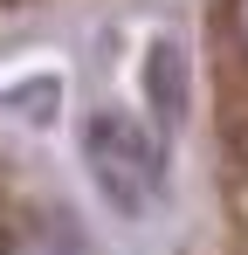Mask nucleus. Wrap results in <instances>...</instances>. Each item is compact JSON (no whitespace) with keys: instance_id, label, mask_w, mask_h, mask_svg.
I'll return each instance as SVG.
<instances>
[{"instance_id":"obj_6","label":"nucleus","mask_w":248,"mask_h":255,"mask_svg":"<svg viewBox=\"0 0 248 255\" xmlns=\"http://www.w3.org/2000/svg\"><path fill=\"white\" fill-rule=\"evenodd\" d=\"M7 207H14V200H7V172H0V221H7Z\"/></svg>"},{"instance_id":"obj_1","label":"nucleus","mask_w":248,"mask_h":255,"mask_svg":"<svg viewBox=\"0 0 248 255\" xmlns=\"http://www.w3.org/2000/svg\"><path fill=\"white\" fill-rule=\"evenodd\" d=\"M83 166H90V186H97L118 214H145L165 193L159 138L138 125L131 111H111V104L83 118Z\"/></svg>"},{"instance_id":"obj_2","label":"nucleus","mask_w":248,"mask_h":255,"mask_svg":"<svg viewBox=\"0 0 248 255\" xmlns=\"http://www.w3.org/2000/svg\"><path fill=\"white\" fill-rule=\"evenodd\" d=\"M0 255H97L83 221L55 200H14L0 221Z\"/></svg>"},{"instance_id":"obj_4","label":"nucleus","mask_w":248,"mask_h":255,"mask_svg":"<svg viewBox=\"0 0 248 255\" xmlns=\"http://www.w3.org/2000/svg\"><path fill=\"white\" fill-rule=\"evenodd\" d=\"M14 111H28V118H48V111H55V76H41V83H21V90H14Z\"/></svg>"},{"instance_id":"obj_5","label":"nucleus","mask_w":248,"mask_h":255,"mask_svg":"<svg viewBox=\"0 0 248 255\" xmlns=\"http://www.w3.org/2000/svg\"><path fill=\"white\" fill-rule=\"evenodd\" d=\"M235 28H242V42H248V0H235Z\"/></svg>"},{"instance_id":"obj_3","label":"nucleus","mask_w":248,"mask_h":255,"mask_svg":"<svg viewBox=\"0 0 248 255\" xmlns=\"http://www.w3.org/2000/svg\"><path fill=\"white\" fill-rule=\"evenodd\" d=\"M145 97H152V111H159L165 125L186 118V48L179 42H159L145 55Z\"/></svg>"}]
</instances>
